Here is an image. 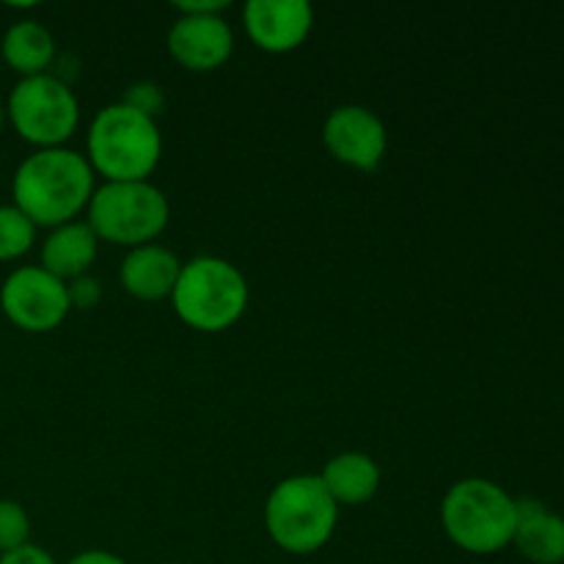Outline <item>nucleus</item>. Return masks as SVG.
<instances>
[{
    "instance_id": "obj_1",
    "label": "nucleus",
    "mask_w": 564,
    "mask_h": 564,
    "mask_svg": "<svg viewBox=\"0 0 564 564\" xmlns=\"http://www.w3.org/2000/svg\"><path fill=\"white\" fill-rule=\"evenodd\" d=\"M94 193V169L86 154L69 147L36 149L28 154L11 180V198L39 226L55 229L75 220Z\"/></svg>"
},
{
    "instance_id": "obj_2",
    "label": "nucleus",
    "mask_w": 564,
    "mask_h": 564,
    "mask_svg": "<svg viewBox=\"0 0 564 564\" xmlns=\"http://www.w3.org/2000/svg\"><path fill=\"white\" fill-rule=\"evenodd\" d=\"M163 158L158 119L119 102L105 105L88 124V163L105 182L149 180Z\"/></svg>"
},
{
    "instance_id": "obj_3",
    "label": "nucleus",
    "mask_w": 564,
    "mask_h": 564,
    "mask_svg": "<svg viewBox=\"0 0 564 564\" xmlns=\"http://www.w3.org/2000/svg\"><path fill=\"white\" fill-rule=\"evenodd\" d=\"M339 505L319 474H295L270 490L264 501V527L270 540L286 554H314L336 532Z\"/></svg>"
},
{
    "instance_id": "obj_4",
    "label": "nucleus",
    "mask_w": 564,
    "mask_h": 564,
    "mask_svg": "<svg viewBox=\"0 0 564 564\" xmlns=\"http://www.w3.org/2000/svg\"><path fill=\"white\" fill-rule=\"evenodd\" d=\"M171 303L182 323L215 334L242 317L248 306V281L229 259L198 253L191 262H182Z\"/></svg>"
},
{
    "instance_id": "obj_5",
    "label": "nucleus",
    "mask_w": 564,
    "mask_h": 564,
    "mask_svg": "<svg viewBox=\"0 0 564 564\" xmlns=\"http://www.w3.org/2000/svg\"><path fill=\"white\" fill-rule=\"evenodd\" d=\"M441 523L457 549L494 554L516 538V499L490 479H460L441 501Z\"/></svg>"
},
{
    "instance_id": "obj_6",
    "label": "nucleus",
    "mask_w": 564,
    "mask_h": 564,
    "mask_svg": "<svg viewBox=\"0 0 564 564\" xmlns=\"http://www.w3.org/2000/svg\"><path fill=\"white\" fill-rule=\"evenodd\" d=\"M171 218L169 196L149 180L105 182L94 187L86 207V224L99 240L138 248L163 235Z\"/></svg>"
},
{
    "instance_id": "obj_7",
    "label": "nucleus",
    "mask_w": 564,
    "mask_h": 564,
    "mask_svg": "<svg viewBox=\"0 0 564 564\" xmlns=\"http://www.w3.org/2000/svg\"><path fill=\"white\" fill-rule=\"evenodd\" d=\"M6 116L22 141L33 143L36 149H53L64 147L77 130L80 105L72 86L58 80L53 72H44V75L22 77L11 88Z\"/></svg>"
},
{
    "instance_id": "obj_8",
    "label": "nucleus",
    "mask_w": 564,
    "mask_h": 564,
    "mask_svg": "<svg viewBox=\"0 0 564 564\" xmlns=\"http://www.w3.org/2000/svg\"><path fill=\"white\" fill-rule=\"evenodd\" d=\"M0 308L17 328L47 334L69 317V290L66 281L55 279L42 264H22L0 284Z\"/></svg>"
},
{
    "instance_id": "obj_9",
    "label": "nucleus",
    "mask_w": 564,
    "mask_h": 564,
    "mask_svg": "<svg viewBox=\"0 0 564 564\" xmlns=\"http://www.w3.org/2000/svg\"><path fill=\"white\" fill-rule=\"evenodd\" d=\"M323 141L339 163L358 171H375L389 149V130L372 108L347 102L328 113Z\"/></svg>"
},
{
    "instance_id": "obj_10",
    "label": "nucleus",
    "mask_w": 564,
    "mask_h": 564,
    "mask_svg": "<svg viewBox=\"0 0 564 564\" xmlns=\"http://www.w3.org/2000/svg\"><path fill=\"white\" fill-rule=\"evenodd\" d=\"M242 25L257 47L268 53H292L312 33L314 9L308 0H248Z\"/></svg>"
},
{
    "instance_id": "obj_11",
    "label": "nucleus",
    "mask_w": 564,
    "mask_h": 564,
    "mask_svg": "<svg viewBox=\"0 0 564 564\" xmlns=\"http://www.w3.org/2000/svg\"><path fill=\"white\" fill-rule=\"evenodd\" d=\"M235 50V31L224 14H180L169 28V53L185 69L213 72Z\"/></svg>"
},
{
    "instance_id": "obj_12",
    "label": "nucleus",
    "mask_w": 564,
    "mask_h": 564,
    "mask_svg": "<svg viewBox=\"0 0 564 564\" xmlns=\"http://www.w3.org/2000/svg\"><path fill=\"white\" fill-rule=\"evenodd\" d=\"M182 259L171 248L147 242L127 251L119 264V281L132 297L141 301H163L174 292L180 279Z\"/></svg>"
},
{
    "instance_id": "obj_13",
    "label": "nucleus",
    "mask_w": 564,
    "mask_h": 564,
    "mask_svg": "<svg viewBox=\"0 0 564 564\" xmlns=\"http://www.w3.org/2000/svg\"><path fill=\"white\" fill-rule=\"evenodd\" d=\"M99 251V237L86 220H69L55 229L42 242V268L61 281H75L88 273Z\"/></svg>"
},
{
    "instance_id": "obj_14",
    "label": "nucleus",
    "mask_w": 564,
    "mask_h": 564,
    "mask_svg": "<svg viewBox=\"0 0 564 564\" xmlns=\"http://www.w3.org/2000/svg\"><path fill=\"white\" fill-rule=\"evenodd\" d=\"M516 538L523 556L534 564H562L564 562V521L554 512L545 510L540 501L521 499L516 501Z\"/></svg>"
},
{
    "instance_id": "obj_15",
    "label": "nucleus",
    "mask_w": 564,
    "mask_h": 564,
    "mask_svg": "<svg viewBox=\"0 0 564 564\" xmlns=\"http://www.w3.org/2000/svg\"><path fill=\"white\" fill-rule=\"evenodd\" d=\"M55 58L58 53H55L53 33L39 20L14 22L0 39V61H6L22 77L44 75L53 69Z\"/></svg>"
},
{
    "instance_id": "obj_16",
    "label": "nucleus",
    "mask_w": 564,
    "mask_h": 564,
    "mask_svg": "<svg viewBox=\"0 0 564 564\" xmlns=\"http://www.w3.org/2000/svg\"><path fill=\"white\" fill-rule=\"evenodd\" d=\"M319 479L334 496L336 505L347 507L364 505V501L375 499V494L380 490L378 463L364 452H341V455L330 457Z\"/></svg>"
},
{
    "instance_id": "obj_17",
    "label": "nucleus",
    "mask_w": 564,
    "mask_h": 564,
    "mask_svg": "<svg viewBox=\"0 0 564 564\" xmlns=\"http://www.w3.org/2000/svg\"><path fill=\"white\" fill-rule=\"evenodd\" d=\"M33 242H36V224L14 204H0V262L25 257Z\"/></svg>"
},
{
    "instance_id": "obj_18",
    "label": "nucleus",
    "mask_w": 564,
    "mask_h": 564,
    "mask_svg": "<svg viewBox=\"0 0 564 564\" xmlns=\"http://www.w3.org/2000/svg\"><path fill=\"white\" fill-rule=\"evenodd\" d=\"M31 518L25 507L14 499H0V554L31 543Z\"/></svg>"
},
{
    "instance_id": "obj_19",
    "label": "nucleus",
    "mask_w": 564,
    "mask_h": 564,
    "mask_svg": "<svg viewBox=\"0 0 564 564\" xmlns=\"http://www.w3.org/2000/svg\"><path fill=\"white\" fill-rule=\"evenodd\" d=\"M121 102L130 105V108L138 110V113L158 119L160 110L165 108V94L154 80H135L124 88Z\"/></svg>"
},
{
    "instance_id": "obj_20",
    "label": "nucleus",
    "mask_w": 564,
    "mask_h": 564,
    "mask_svg": "<svg viewBox=\"0 0 564 564\" xmlns=\"http://www.w3.org/2000/svg\"><path fill=\"white\" fill-rule=\"evenodd\" d=\"M66 290H69L72 308H94L99 303V297H102V286H99V281L94 279L91 273L69 281V284H66Z\"/></svg>"
},
{
    "instance_id": "obj_21",
    "label": "nucleus",
    "mask_w": 564,
    "mask_h": 564,
    "mask_svg": "<svg viewBox=\"0 0 564 564\" xmlns=\"http://www.w3.org/2000/svg\"><path fill=\"white\" fill-rule=\"evenodd\" d=\"M0 564H58L53 560L50 551H44L42 545H22V549L9 551V554H0Z\"/></svg>"
},
{
    "instance_id": "obj_22",
    "label": "nucleus",
    "mask_w": 564,
    "mask_h": 564,
    "mask_svg": "<svg viewBox=\"0 0 564 564\" xmlns=\"http://www.w3.org/2000/svg\"><path fill=\"white\" fill-rule=\"evenodd\" d=\"M226 6L229 0H180L174 3V9L180 14H224Z\"/></svg>"
},
{
    "instance_id": "obj_23",
    "label": "nucleus",
    "mask_w": 564,
    "mask_h": 564,
    "mask_svg": "<svg viewBox=\"0 0 564 564\" xmlns=\"http://www.w3.org/2000/svg\"><path fill=\"white\" fill-rule=\"evenodd\" d=\"M66 564H127L119 554L113 551H102V549H91V551H80V554L72 556Z\"/></svg>"
},
{
    "instance_id": "obj_24",
    "label": "nucleus",
    "mask_w": 564,
    "mask_h": 564,
    "mask_svg": "<svg viewBox=\"0 0 564 564\" xmlns=\"http://www.w3.org/2000/svg\"><path fill=\"white\" fill-rule=\"evenodd\" d=\"M6 121H9V116H6V105H3V99H0V130H3Z\"/></svg>"
},
{
    "instance_id": "obj_25",
    "label": "nucleus",
    "mask_w": 564,
    "mask_h": 564,
    "mask_svg": "<svg viewBox=\"0 0 564 564\" xmlns=\"http://www.w3.org/2000/svg\"><path fill=\"white\" fill-rule=\"evenodd\" d=\"M169 564H182V562H169Z\"/></svg>"
},
{
    "instance_id": "obj_26",
    "label": "nucleus",
    "mask_w": 564,
    "mask_h": 564,
    "mask_svg": "<svg viewBox=\"0 0 564 564\" xmlns=\"http://www.w3.org/2000/svg\"><path fill=\"white\" fill-rule=\"evenodd\" d=\"M0 64H3V61H0Z\"/></svg>"
}]
</instances>
